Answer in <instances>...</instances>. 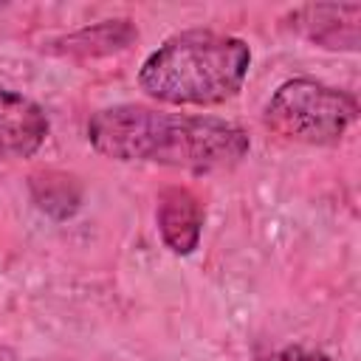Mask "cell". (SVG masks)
Masks as SVG:
<instances>
[{"label":"cell","instance_id":"cell-5","mask_svg":"<svg viewBox=\"0 0 361 361\" xmlns=\"http://www.w3.org/2000/svg\"><path fill=\"white\" fill-rule=\"evenodd\" d=\"M48 130V116L34 99L0 85V161L31 158L45 144Z\"/></svg>","mask_w":361,"mask_h":361},{"label":"cell","instance_id":"cell-3","mask_svg":"<svg viewBox=\"0 0 361 361\" xmlns=\"http://www.w3.org/2000/svg\"><path fill=\"white\" fill-rule=\"evenodd\" d=\"M358 118V99L319 79H288L262 107V124L282 141L336 147Z\"/></svg>","mask_w":361,"mask_h":361},{"label":"cell","instance_id":"cell-6","mask_svg":"<svg viewBox=\"0 0 361 361\" xmlns=\"http://www.w3.org/2000/svg\"><path fill=\"white\" fill-rule=\"evenodd\" d=\"M155 223H158V234H161L164 245L172 254L186 257L200 243V231H203L200 200L186 186H166L158 195Z\"/></svg>","mask_w":361,"mask_h":361},{"label":"cell","instance_id":"cell-1","mask_svg":"<svg viewBox=\"0 0 361 361\" xmlns=\"http://www.w3.org/2000/svg\"><path fill=\"white\" fill-rule=\"evenodd\" d=\"M90 147L124 164H158L189 172L237 166L248 149V133L226 118L166 113L147 104H113L87 118Z\"/></svg>","mask_w":361,"mask_h":361},{"label":"cell","instance_id":"cell-8","mask_svg":"<svg viewBox=\"0 0 361 361\" xmlns=\"http://www.w3.org/2000/svg\"><path fill=\"white\" fill-rule=\"evenodd\" d=\"M259 361H333V358L322 350H310V347H302V344H288V347H279V350L262 355Z\"/></svg>","mask_w":361,"mask_h":361},{"label":"cell","instance_id":"cell-9","mask_svg":"<svg viewBox=\"0 0 361 361\" xmlns=\"http://www.w3.org/2000/svg\"><path fill=\"white\" fill-rule=\"evenodd\" d=\"M0 361H17V358H14V353H11L3 341H0Z\"/></svg>","mask_w":361,"mask_h":361},{"label":"cell","instance_id":"cell-7","mask_svg":"<svg viewBox=\"0 0 361 361\" xmlns=\"http://www.w3.org/2000/svg\"><path fill=\"white\" fill-rule=\"evenodd\" d=\"M135 37H138V31L130 20H104L99 25L68 34L65 39H59L62 48H56V51L68 54V56H107V54L124 51Z\"/></svg>","mask_w":361,"mask_h":361},{"label":"cell","instance_id":"cell-4","mask_svg":"<svg viewBox=\"0 0 361 361\" xmlns=\"http://www.w3.org/2000/svg\"><path fill=\"white\" fill-rule=\"evenodd\" d=\"M288 25L327 51H358L361 3H307L288 14Z\"/></svg>","mask_w":361,"mask_h":361},{"label":"cell","instance_id":"cell-2","mask_svg":"<svg viewBox=\"0 0 361 361\" xmlns=\"http://www.w3.org/2000/svg\"><path fill=\"white\" fill-rule=\"evenodd\" d=\"M251 68L245 39L189 28L164 39L141 65L138 87L164 104L212 107L240 93Z\"/></svg>","mask_w":361,"mask_h":361}]
</instances>
